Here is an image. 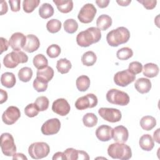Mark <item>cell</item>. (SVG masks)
<instances>
[{
    "mask_svg": "<svg viewBox=\"0 0 160 160\" xmlns=\"http://www.w3.org/2000/svg\"><path fill=\"white\" fill-rule=\"evenodd\" d=\"M101 38V31L96 27H90L79 32L76 36L77 44L81 47H88L98 42Z\"/></svg>",
    "mask_w": 160,
    "mask_h": 160,
    "instance_id": "1",
    "label": "cell"
},
{
    "mask_svg": "<svg viewBox=\"0 0 160 160\" xmlns=\"http://www.w3.org/2000/svg\"><path fill=\"white\" fill-rule=\"evenodd\" d=\"M129 38V31L122 26L111 30L106 36V41L108 44L112 47H117L120 44L127 42Z\"/></svg>",
    "mask_w": 160,
    "mask_h": 160,
    "instance_id": "2",
    "label": "cell"
},
{
    "mask_svg": "<svg viewBox=\"0 0 160 160\" xmlns=\"http://www.w3.org/2000/svg\"><path fill=\"white\" fill-rule=\"evenodd\" d=\"M108 154L112 159L121 160H128L132 156L131 148L124 143L118 142L109 146Z\"/></svg>",
    "mask_w": 160,
    "mask_h": 160,
    "instance_id": "3",
    "label": "cell"
},
{
    "mask_svg": "<svg viewBox=\"0 0 160 160\" xmlns=\"http://www.w3.org/2000/svg\"><path fill=\"white\" fill-rule=\"evenodd\" d=\"M28 61L26 54L21 51H13L7 54L3 59V64L8 68H14L19 63H25Z\"/></svg>",
    "mask_w": 160,
    "mask_h": 160,
    "instance_id": "4",
    "label": "cell"
},
{
    "mask_svg": "<svg viewBox=\"0 0 160 160\" xmlns=\"http://www.w3.org/2000/svg\"><path fill=\"white\" fill-rule=\"evenodd\" d=\"M107 101L113 104L119 106H126L129 102V95L122 91L117 89L109 90L106 96Z\"/></svg>",
    "mask_w": 160,
    "mask_h": 160,
    "instance_id": "5",
    "label": "cell"
},
{
    "mask_svg": "<svg viewBox=\"0 0 160 160\" xmlns=\"http://www.w3.org/2000/svg\"><path fill=\"white\" fill-rule=\"evenodd\" d=\"M50 152L49 145L44 142L32 143L28 148V153L34 159H39L46 157Z\"/></svg>",
    "mask_w": 160,
    "mask_h": 160,
    "instance_id": "6",
    "label": "cell"
},
{
    "mask_svg": "<svg viewBox=\"0 0 160 160\" xmlns=\"http://www.w3.org/2000/svg\"><path fill=\"white\" fill-rule=\"evenodd\" d=\"M0 145L2 153L6 156H11L16 152L14 140L10 133L4 132L1 134Z\"/></svg>",
    "mask_w": 160,
    "mask_h": 160,
    "instance_id": "7",
    "label": "cell"
},
{
    "mask_svg": "<svg viewBox=\"0 0 160 160\" xmlns=\"http://www.w3.org/2000/svg\"><path fill=\"white\" fill-rule=\"evenodd\" d=\"M96 12L97 9L95 6L91 3H87L81 8L78 18L81 22L88 24L92 22Z\"/></svg>",
    "mask_w": 160,
    "mask_h": 160,
    "instance_id": "8",
    "label": "cell"
},
{
    "mask_svg": "<svg viewBox=\"0 0 160 160\" xmlns=\"http://www.w3.org/2000/svg\"><path fill=\"white\" fill-rule=\"evenodd\" d=\"M98 104V98L92 93L79 98L75 102V107L78 110H84L87 108H92Z\"/></svg>",
    "mask_w": 160,
    "mask_h": 160,
    "instance_id": "9",
    "label": "cell"
},
{
    "mask_svg": "<svg viewBox=\"0 0 160 160\" xmlns=\"http://www.w3.org/2000/svg\"><path fill=\"white\" fill-rule=\"evenodd\" d=\"M99 116L104 120L110 122H116L121 119V111L116 108H101L98 110Z\"/></svg>",
    "mask_w": 160,
    "mask_h": 160,
    "instance_id": "10",
    "label": "cell"
},
{
    "mask_svg": "<svg viewBox=\"0 0 160 160\" xmlns=\"http://www.w3.org/2000/svg\"><path fill=\"white\" fill-rule=\"evenodd\" d=\"M136 79V76L129 71L128 69L116 72L114 76V83L121 87H125L132 83Z\"/></svg>",
    "mask_w": 160,
    "mask_h": 160,
    "instance_id": "11",
    "label": "cell"
},
{
    "mask_svg": "<svg viewBox=\"0 0 160 160\" xmlns=\"http://www.w3.org/2000/svg\"><path fill=\"white\" fill-rule=\"evenodd\" d=\"M21 116V112L18 108L11 106H9L2 115V120L7 125L14 124Z\"/></svg>",
    "mask_w": 160,
    "mask_h": 160,
    "instance_id": "12",
    "label": "cell"
},
{
    "mask_svg": "<svg viewBox=\"0 0 160 160\" xmlns=\"http://www.w3.org/2000/svg\"><path fill=\"white\" fill-rule=\"evenodd\" d=\"M61 128V122L58 118H52L47 120L41 126V132L43 134L53 135L59 132Z\"/></svg>",
    "mask_w": 160,
    "mask_h": 160,
    "instance_id": "13",
    "label": "cell"
},
{
    "mask_svg": "<svg viewBox=\"0 0 160 160\" xmlns=\"http://www.w3.org/2000/svg\"><path fill=\"white\" fill-rule=\"evenodd\" d=\"M70 105L64 98H59L55 100L52 105V110L56 114L64 116L67 115L70 111Z\"/></svg>",
    "mask_w": 160,
    "mask_h": 160,
    "instance_id": "14",
    "label": "cell"
},
{
    "mask_svg": "<svg viewBox=\"0 0 160 160\" xmlns=\"http://www.w3.org/2000/svg\"><path fill=\"white\" fill-rule=\"evenodd\" d=\"M26 42V36L22 33L17 32L11 35L9 38V44L15 51H20L24 46Z\"/></svg>",
    "mask_w": 160,
    "mask_h": 160,
    "instance_id": "15",
    "label": "cell"
},
{
    "mask_svg": "<svg viewBox=\"0 0 160 160\" xmlns=\"http://www.w3.org/2000/svg\"><path fill=\"white\" fill-rule=\"evenodd\" d=\"M129 132L124 126H118L112 129V138L115 142L124 143L128 141Z\"/></svg>",
    "mask_w": 160,
    "mask_h": 160,
    "instance_id": "16",
    "label": "cell"
},
{
    "mask_svg": "<svg viewBox=\"0 0 160 160\" xmlns=\"http://www.w3.org/2000/svg\"><path fill=\"white\" fill-rule=\"evenodd\" d=\"M96 136L101 141H108L112 138V128L108 125H101L96 130Z\"/></svg>",
    "mask_w": 160,
    "mask_h": 160,
    "instance_id": "17",
    "label": "cell"
},
{
    "mask_svg": "<svg viewBox=\"0 0 160 160\" xmlns=\"http://www.w3.org/2000/svg\"><path fill=\"white\" fill-rule=\"evenodd\" d=\"M40 46V41L38 38L34 34H28L26 36V42L23 47V50L28 52H33L38 50Z\"/></svg>",
    "mask_w": 160,
    "mask_h": 160,
    "instance_id": "18",
    "label": "cell"
},
{
    "mask_svg": "<svg viewBox=\"0 0 160 160\" xmlns=\"http://www.w3.org/2000/svg\"><path fill=\"white\" fill-rule=\"evenodd\" d=\"M151 82L149 79L141 78L136 80L134 84V88L141 94L148 93L151 89Z\"/></svg>",
    "mask_w": 160,
    "mask_h": 160,
    "instance_id": "19",
    "label": "cell"
},
{
    "mask_svg": "<svg viewBox=\"0 0 160 160\" xmlns=\"http://www.w3.org/2000/svg\"><path fill=\"white\" fill-rule=\"evenodd\" d=\"M53 76L54 70L51 67L48 66L43 69H38L36 72V78L47 83L52 79Z\"/></svg>",
    "mask_w": 160,
    "mask_h": 160,
    "instance_id": "20",
    "label": "cell"
},
{
    "mask_svg": "<svg viewBox=\"0 0 160 160\" xmlns=\"http://www.w3.org/2000/svg\"><path fill=\"white\" fill-rule=\"evenodd\" d=\"M139 144L140 148L146 151H151L154 146V140L151 136L148 134H144L140 138Z\"/></svg>",
    "mask_w": 160,
    "mask_h": 160,
    "instance_id": "21",
    "label": "cell"
},
{
    "mask_svg": "<svg viewBox=\"0 0 160 160\" xmlns=\"http://www.w3.org/2000/svg\"><path fill=\"white\" fill-rule=\"evenodd\" d=\"M53 2L56 5L58 11L62 13H68L73 8L72 0H53Z\"/></svg>",
    "mask_w": 160,
    "mask_h": 160,
    "instance_id": "22",
    "label": "cell"
},
{
    "mask_svg": "<svg viewBox=\"0 0 160 160\" xmlns=\"http://www.w3.org/2000/svg\"><path fill=\"white\" fill-rule=\"evenodd\" d=\"M112 22V19L107 14H101L97 19L96 26L100 31H106L111 27Z\"/></svg>",
    "mask_w": 160,
    "mask_h": 160,
    "instance_id": "23",
    "label": "cell"
},
{
    "mask_svg": "<svg viewBox=\"0 0 160 160\" xmlns=\"http://www.w3.org/2000/svg\"><path fill=\"white\" fill-rule=\"evenodd\" d=\"M16 82V77L12 72H6L1 75V83L3 86L7 88H11L14 87Z\"/></svg>",
    "mask_w": 160,
    "mask_h": 160,
    "instance_id": "24",
    "label": "cell"
},
{
    "mask_svg": "<svg viewBox=\"0 0 160 160\" xmlns=\"http://www.w3.org/2000/svg\"><path fill=\"white\" fill-rule=\"evenodd\" d=\"M159 70V67L157 64L149 62L144 65L142 72L143 75L146 77L152 78L156 77L158 74Z\"/></svg>",
    "mask_w": 160,
    "mask_h": 160,
    "instance_id": "25",
    "label": "cell"
},
{
    "mask_svg": "<svg viewBox=\"0 0 160 160\" xmlns=\"http://www.w3.org/2000/svg\"><path fill=\"white\" fill-rule=\"evenodd\" d=\"M140 126L145 131H150L156 125V119L151 116H143L140 120Z\"/></svg>",
    "mask_w": 160,
    "mask_h": 160,
    "instance_id": "26",
    "label": "cell"
},
{
    "mask_svg": "<svg viewBox=\"0 0 160 160\" xmlns=\"http://www.w3.org/2000/svg\"><path fill=\"white\" fill-rule=\"evenodd\" d=\"M54 8L49 3H43L39 9V14L42 19H48L54 14Z\"/></svg>",
    "mask_w": 160,
    "mask_h": 160,
    "instance_id": "27",
    "label": "cell"
},
{
    "mask_svg": "<svg viewBox=\"0 0 160 160\" xmlns=\"http://www.w3.org/2000/svg\"><path fill=\"white\" fill-rule=\"evenodd\" d=\"M90 83L91 81L89 77L86 75H81L79 76L76 81L77 89L81 92L88 90V89L89 88Z\"/></svg>",
    "mask_w": 160,
    "mask_h": 160,
    "instance_id": "28",
    "label": "cell"
},
{
    "mask_svg": "<svg viewBox=\"0 0 160 160\" xmlns=\"http://www.w3.org/2000/svg\"><path fill=\"white\" fill-rule=\"evenodd\" d=\"M97 60L96 54L91 51L84 52L81 58V62L83 65L86 66H91L95 64Z\"/></svg>",
    "mask_w": 160,
    "mask_h": 160,
    "instance_id": "29",
    "label": "cell"
},
{
    "mask_svg": "<svg viewBox=\"0 0 160 160\" xmlns=\"http://www.w3.org/2000/svg\"><path fill=\"white\" fill-rule=\"evenodd\" d=\"M72 64L71 62L66 58L59 59L56 63V69L61 74L68 73L71 69Z\"/></svg>",
    "mask_w": 160,
    "mask_h": 160,
    "instance_id": "30",
    "label": "cell"
},
{
    "mask_svg": "<svg viewBox=\"0 0 160 160\" xmlns=\"http://www.w3.org/2000/svg\"><path fill=\"white\" fill-rule=\"evenodd\" d=\"M33 64L38 69H41L48 66V61L47 58L42 54L36 55L32 60Z\"/></svg>",
    "mask_w": 160,
    "mask_h": 160,
    "instance_id": "31",
    "label": "cell"
},
{
    "mask_svg": "<svg viewBox=\"0 0 160 160\" xmlns=\"http://www.w3.org/2000/svg\"><path fill=\"white\" fill-rule=\"evenodd\" d=\"M98 117L92 112L86 113L82 118V122L84 125L88 128L95 126L98 123Z\"/></svg>",
    "mask_w": 160,
    "mask_h": 160,
    "instance_id": "32",
    "label": "cell"
},
{
    "mask_svg": "<svg viewBox=\"0 0 160 160\" xmlns=\"http://www.w3.org/2000/svg\"><path fill=\"white\" fill-rule=\"evenodd\" d=\"M18 78L20 81L26 82L31 80L32 76V71L29 67H24L18 72Z\"/></svg>",
    "mask_w": 160,
    "mask_h": 160,
    "instance_id": "33",
    "label": "cell"
},
{
    "mask_svg": "<svg viewBox=\"0 0 160 160\" xmlns=\"http://www.w3.org/2000/svg\"><path fill=\"white\" fill-rule=\"evenodd\" d=\"M64 29L69 34L74 33L78 28V24L74 19H68L64 22Z\"/></svg>",
    "mask_w": 160,
    "mask_h": 160,
    "instance_id": "34",
    "label": "cell"
},
{
    "mask_svg": "<svg viewBox=\"0 0 160 160\" xmlns=\"http://www.w3.org/2000/svg\"><path fill=\"white\" fill-rule=\"evenodd\" d=\"M61 22L56 19H52L48 21L46 24L47 30L51 33L58 32L61 29Z\"/></svg>",
    "mask_w": 160,
    "mask_h": 160,
    "instance_id": "35",
    "label": "cell"
},
{
    "mask_svg": "<svg viewBox=\"0 0 160 160\" xmlns=\"http://www.w3.org/2000/svg\"><path fill=\"white\" fill-rule=\"evenodd\" d=\"M39 3V0H24L22 2L23 10L27 13L32 12L38 6Z\"/></svg>",
    "mask_w": 160,
    "mask_h": 160,
    "instance_id": "36",
    "label": "cell"
},
{
    "mask_svg": "<svg viewBox=\"0 0 160 160\" xmlns=\"http://www.w3.org/2000/svg\"><path fill=\"white\" fill-rule=\"evenodd\" d=\"M133 55L132 50L128 47H124L119 49L116 52L117 58L120 60H128Z\"/></svg>",
    "mask_w": 160,
    "mask_h": 160,
    "instance_id": "37",
    "label": "cell"
},
{
    "mask_svg": "<svg viewBox=\"0 0 160 160\" xmlns=\"http://www.w3.org/2000/svg\"><path fill=\"white\" fill-rule=\"evenodd\" d=\"M34 103L39 109V111H44L48 109L49 107V101L47 97L42 96L37 98Z\"/></svg>",
    "mask_w": 160,
    "mask_h": 160,
    "instance_id": "38",
    "label": "cell"
},
{
    "mask_svg": "<svg viewBox=\"0 0 160 160\" xmlns=\"http://www.w3.org/2000/svg\"><path fill=\"white\" fill-rule=\"evenodd\" d=\"M66 159L68 160H78L79 159L80 150H77L72 148L66 149L64 152Z\"/></svg>",
    "mask_w": 160,
    "mask_h": 160,
    "instance_id": "39",
    "label": "cell"
},
{
    "mask_svg": "<svg viewBox=\"0 0 160 160\" xmlns=\"http://www.w3.org/2000/svg\"><path fill=\"white\" fill-rule=\"evenodd\" d=\"M61 51V48L59 45L53 44L50 45L46 50V53L48 56L51 58H55L59 56Z\"/></svg>",
    "mask_w": 160,
    "mask_h": 160,
    "instance_id": "40",
    "label": "cell"
},
{
    "mask_svg": "<svg viewBox=\"0 0 160 160\" xmlns=\"http://www.w3.org/2000/svg\"><path fill=\"white\" fill-rule=\"evenodd\" d=\"M39 112V109L35 104V103H30L27 105L24 108L25 114L29 118H33L36 116Z\"/></svg>",
    "mask_w": 160,
    "mask_h": 160,
    "instance_id": "41",
    "label": "cell"
},
{
    "mask_svg": "<svg viewBox=\"0 0 160 160\" xmlns=\"http://www.w3.org/2000/svg\"><path fill=\"white\" fill-rule=\"evenodd\" d=\"M128 69L130 72L136 75L141 72L142 71V65L138 61H133L129 63Z\"/></svg>",
    "mask_w": 160,
    "mask_h": 160,
    "instance_id": "42",
    "label": "cell"
},
{
    "mask_svg": "<svg viewBox=\"0 0 160 160\" xmlns=\"http://www.w3.org/2000/svg\"><path fill=\"white\" fill-rule=\"evenodd\" d=\"M33 88L38 92H44L48 88V83L45 82L38 78H36L33 81Z\"/></svg>",
    "mask_w": 160,
    "mask_h": 160,
    "instance_id": "43",
    "label": "cell"
},
{
    "mask_svg": "<svg viewBox=\"0 0 160 160\" xmlns=\"http://www.w3.org/2000/svg\"><path fill=\"white\" fill-rule=\"evenodd\" d=\"M138 2L142 4L143 6L147 9H154L157 3L156 0H138Z\"/></svg>",
    "mask_w": 160,
    "mask_h": 160,
    "instance_id": "44",
    "label": "cell"
},
{
    "mask_svg": "<svg viewBox=\"0 0 160 160\" xmlns=\"http://www.w3.org/2000/svg\"><path fill=\"white\" fill-rule=\"evenodd\" d=\"M9 3L10 4L11 9L13 12H18L20 10V0H9Z\"/></svg>",
    "mask_w": 160,
    "mask_h": 160,
    "instance_id": "45",
    "label": "cell"
},
{
    "mask_svg": "<svg viewBox=\"0 0 160 160\" xmlns=\"http://www.w3.org/2000/svg\"><path fill=\"white\" fill-rule=\"evenodd\" d=\"M9 42L7 39L1 37V53H2L4 51L8 50L9 47Z\"/></svg>",
    "mask_w": 160,
    "mask_h": 160,
    "instance_id": "46",
    "label": "cell"
},
{
    "mask_svg": "<svg viewBox=\"0 0 160 160\" xmlns=\"http://www.w3.org/2000/svg\"><path fill=\"white\" fill-rule=\"evenodd\" d=\"M109 0H96V3L99 7L100 8H106L109 3Z\"/></svg>",
    "mask_w": 160,
    "mask_h": 160,
    "instance_id": "47",
    "label": "cell"
},
{
    "mask_svg": "<svg viewBox=\"0 0 160 160\" xmlns=\"http://www.w3.org/2000/svg\"><path fill=\"white\" fill-rule=\"evenodd\" d=\"M8 7L7 2L5 1H2L1 2V15H3L8 12Z\"/></svg>",
    "mask_w": 160,
    "mask_h": 160,
    "instance_id": "48",
    "label": "cell"
},
{
    "mask_svg": "<svg viewBox=\"0 0 160 160\" xmlns=\"http://www.w3.org/2000/svg\"><path fill=\"white\" fill-rule=\"evenodd\" d=\"M0 93H1V100L0 103L2 104L4 102H6L8 99V93L6 91H4L3 89H0Z\"/></svg>",
    "mask_w": 160,
    "mask_h": 160,
    "instance_id": "49",
    "label": "cell"
},
{
    "mask_svg": "<svg viewBox=\"0 0 160 160\" xmlns=\"http://www.w3.org/2000/svg\"><path fill=\"white\" fill-rule=\"evenodd\" d=\"M52 159L53 160H56V159H58V160H64V159H66V158L64 156V152H56L54 155H53V157H52Z\"/></svg>",
    "mask_w": 160,
    "mask_h": 160,
    "instance_id": "50",
    "label": "cell"
},
{
    "mask_svg": "<svg viewBox=\"0 0 160 160\" xmlns=\"http://www.w3.org/2000/svg\"><path fill=\"white\" fill-rule=\"evenodd\" d=\"M12 159H22V160H27L28 158L27 157L22 153H16L15 152L13 155H12Z\"/></svg>",
    "mask_w": 160,
    "mask_h": 160,
    "instance_id": "51",
    "label": "cell"
},
{
    "mask_svg": "<svg viewBox=\"0 0 160 160\" xmlns=\"http://www.w3.org/2000/svg\"><path fill=\"white\" fill-rule=\"evenodd\" d=\"M116 2L121 6H128L131 2V0H117Z\"/></svg>",
    "mask_w": 160,
    "mask_h": 160,
    "instance_id": "52",
    "label": "cell"
},
{
    "mask_svg": "<svg viewBox=\"0 0 160 160\" xmlns=\"http://www.w3.org/2000/svg\"><path fill=\"white\" fill-rule=\"evenodd\" d=\"M159 131L160 129L158 128L156 129V131L154 132V134H153V140H154L156 142L159 143L160 141H159Z\"/></svg>",
    "mask_w": 160,
    "mask_h": 160,
    "instance_id": "53",
    "label": "cell"
}]
</instances>
